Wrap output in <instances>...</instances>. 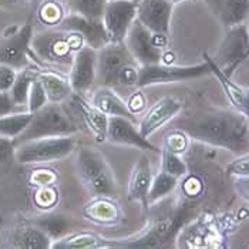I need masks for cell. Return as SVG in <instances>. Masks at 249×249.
<instances>
[{
	"label": "cell",
	"instance_id": "2",
	"mask_svg": "<svg viewBox=\"0 0 249 249\" xmlns=\"http://www.w3.org/2000/svg\"><path fill=\"white\" fill-rule=\"evenodd\" d=\"M83 46V37L74 32H66L57 27L35 33L30 43V57L38 58L49 66H71L73 57Z\"/></svg>",
	"mask_w": 249,
	"mask_h": 249
},
{
	"label": "cell",
	"instance_id": "4",
	"mask_svg": "<svg viewBox=\"0 0 249 249\" xmlns=\"http://www.w3.org/2000/svg\"><path fill=\"white\" fill-rule=\"evenodd\" d=\"M77 171L93 196H110L115 192L114 173L106 157L93 147H81L77 153Z\"/></svg>",
	"mask_w": 249,
	"mask_h": 249
},
{
	"label": "cell",
	"instance_id": "25",
	"mask_svg": "<svg viewBox=\"0 0 249 249\" xmlns=\"http://www.w3.org/2000/svg\"><path fill=\"white\" fill-rule=\"evenodd\" d=\"M36 74H37V69H32L30 66L18 71L16 80L9 91L13 101L19 107H24L26 110H27V98L30 93V87H32L33 80L36 78Z\"/></svg>",
	"mask_w": 249,
	"mask_h": 249
},
{
	"label": "cell",
	"instance_id": "46",
	"mask_svg": "<svg viewBox=\"0 0 249 249\" xmlns=\"http://www.w3.org/2000/svg\"><path fill=\"white\" fill-rule=\"evenodd\" d=\"M248 26H249V24H248ZM248 58H249V50H248Z\"/></svg>",
	"mask_w": 249,
	"mask_h": 249
},
{
	"label": "cell",
	"instance_id": "29",
	"mask_svg": "<svg viewBox=\"0 0 249 249\" xmlns=\"http://www.w3.org/2000/svg\"><path fill=\"white\" fill-rule=\"evenodd\" d=\"M66 15L67 10L64 7V3H61L60 0H46L37 4L38 20L49 27L58 26V23Z\"/></svg>",
	"mask_w": 249,
	"mask_h": 249
},
{
	"label": "cell",
	"instance_id": "26",
	"mask_svg": "<svg viewBox=\"0 0 249 249\" xmlns=\"http://www.w3.org/2000/svg\"><path fill=\"white\" fill-rule=\"evenodd\" d=\"M104 241L91 232H78L74 235L64 236L61 239L52 244V248L56 249H87V248H103Z\"/></svg>",
	"mask_w": 249,
	"mask_h": 249
},
{
	"label": "cell",
	"instance_id": "32",
	"mask_svg": "<svg viewBox=\"0 0 249 249\" xmlns=\"http://www.w3.org/2000/svg\"><path fill=\"white\" fill-rule=\"evenodd\" d=\"M188 145H190V137L182 130L175 128L164 137V150L167 151L181 155L188 150Z\"/></svg>",
	"mask_w": 249,
	"mask_h": 249
},
{
	"label": "cell",
	"instance_id": "40",
	"mask_svg": "<svg viewBox=\"0 0 249 249\" xmlns=\"http://www.w3.org/2000/svg\"><path fill=\"white\" fill-rule=\"evenodd\" d=\"M235 178H236L233 184L235 191L242 199L249 202V177H235Z\"/></svg>",
	"mask_w": 249,
	"mask_h": 249
},
{
	"label": "cell",
	"instance_id": "33",
	"mask_svg": "<svg viewBox=\"0 0 249 249\" xmlns=\"http://www.w3.org/2000/svg\"><path fill=\"white\" fill-rule=\"evenodd\" d=\"M37 76V74H36ZM49 103L47 94L41 86V83L38 81V78L36 77L32 83L30 87V93H29V98H27V111L30 113H36L37 110H40L41 107H44Z\"/></svg>",
	"mask_w": 249,
	"mask_h": 249
},
{
	"label": "cell",
	"instance_id": "10",
	"mask_svg": "<svg viewBox=\"0 0 249 249\" xmlns=\"http://www.w3.org/2000/svg\"><path fill=\"white\" fill-rule=\"evenodd\" d=\"M33 35V26L26 23L12 35L4 36V40L0 43V64H7L18 71L29 67Z\"/></svg>",
	"mask_w": 249,
	"mask_h": 249
},
{
	"label": "cell",
	"instance_id": "19",
	"mask_svg": "<svg viewBox=\"0 0 249 249\" xmlns=\"http://www.w3.org/2000/svg\"><path fill=\"white\" fill-rule=\"evenodd\" d=\"M224 27L245 23L249 16V0H202Z\"/></svg>",
	"mask_w": 249,
	"mask_h": 249
},
{
	"label": "cell",
	"instance_id": "44",
	"mask_svg": "<svg viewBox=\"0 0 249 249\" xmlns=\"http://www.w3.org/2000/svg\"><path fill=\"white\" fill-rule=\"evenodd\" d=\"M167 1H170L173 4H177V3H181V1H185V0H167Z\"/></svg>",
	"mask_w": 249,
	"mask_h": 249
},
{
	"label": "cell",
	"instance_id": "14",
	"mask_svg": "<svg viewBox=\"0 0 249 249\" xmlns=\"http://www.w3.org/2000/svg\"><path fill=\"white\" fill-rule=\"evenodd\" d=\"M56 27L66 32H74L77 35H80L87 46L96 50L101 49L107 43H110L108 35L101 20L87 19L76 13H67Z\"/></svg>",
	"mask_w": 249,
	"mask_h": 249
},
{
	"label": "cell",
	"instance_id": "24",
	"mask_svg": "<svg viewBox=\"0 0 249 249\" xmlns=\"http://www.w3.org/2000/svg\"><path fill=\"white\" fill-rule=\"evenodd\" d=\"M33 113L23 110L0 117V137L16 140L29 125Z\"/></svg>",
	"mask_w": 249,
	"mask_h": 249
},
{
	"label": "cell",
	"instance_id": "17",
	"mask_svg": "<svg viewBox=\"0 0 249 249\" xmlns=\"http://www.w3.org/2000/svg\"><path fill=\"white\" fill-rule=\"evenodd\" d=\"M3 248L47 249L52 248V238L37 225L19 227L6 231L0 239Z\"/></svg>",
	"mask_w": 249,
	"mask_h": 249
},
{
	"label": "cell",
	"instance_id": "39",
	"mask_svg": "<svg viewBox=\"0 0 249 249\" xmlns=\"http://www.w3.org/2000/svg\"><path fill=\"white\" fill-rule=\"evenodd\" d=\"M54 179H56V177L52 171H36L30 178V181L38 187H47V185L53 184Z\"/></svg>",
	"mask_w": 249,
	"mask_h": 249
},
{
	"label": "cell",
	"instance_id": "20",
	"mask_svg": "<svg viewBox=\"0 0 249 249\" xmlns=\"http://www.w3.org/2000/svg\"><path fill=\"white\" fill-rule=\"evenodd\" d=\"M71 101L74 104L76 113H78L80 117L83 118L84 124L94 134L97 141H100V142L106 141L107 125H108V117L104 114V113H101L91 103H87L83 98V96H80V94L73 93L71 94Z\"/></svg>",
	"mask_w": 249,
	"mask_h": 249
},
{
	"label": "cell",
	"instance_id": "13",
	"mask_svg": "<svg viewBox=\"0 0 249 249\" xmlns=\"http://www.w3.org/2000/svg\"><path fill=\"white\" fill-rule=\"evenodd\" d=\"M174 4L167 0H138L137 20L154 35L170 36Z\"/></svg>",
	"mask_w": 249,
	"mask_h": 249
},
{
	"label": "cell",
	"instance_id": "37",
	"mask_svg": "<svg viewBox=\"0 0 249 249\" xmlns=\"http://www.w3.org/2000/svg\"><path fill=\"white\" fill-rule=\"evenodd\" d=\"M15 158V142L13 140L0 137V165Z\"/></svg>",
	"mask_w": 249,
	"mask_h": 249
},
{
	"label": "cell",
	"instance_id": "45",
	"mask_svg": "<svg viewBox=\"0 0 249 249\" xmlns=\"http://www.w3.org/2000/svg\"><path fill=\"white\" fill-rule=\"evenodd\" d=\"M33 1H35V3H41V1H46V0H33Z\"/></svg>",
	"mask_w": 249,
	"mask_h": 249
},
{
	"label": "cell",
	"instance_id": "15",
	"mask_svg": "<svg viewBox=\"0 0 249 249\" xmlns=\"http://www.w3.org/2000/svg\"><path fill=\"white\" fill-rule=\"evenodd\" d=\"M184 107V103L174 96H165L160 98L155 104L150 107V110L144 114L138 130L144 138L151 137L157 133L161 127H164L167 123L174 120L181 113Z\"/></svg>",
	"mask_w": 249,
	"mask_h": 249
},
{
	"label": "cell",
	"instance_id": "6",
	"mask_svg": "<svg viewBox=\"0 0 249 249\" xmlns=\"http://www.w3.org/2000/svg\"><path fill=\"white\" fill-rule=\"evenodd\" d=\"M211 74V69L207 61L195 66H174L165 63H155L140 66L138 73V87H150L158 84L179 83L192 78Z\"/></svg>",
	"mask_w": 249,
	"mask_h": 249
},
{
	"label": "cell",
	"instance_id": "42",
	"mask_svg": "<svg viewBox=\"0 0 249 249\" xmlns=\"http://www.w3.org/2000/svg\"><path fill=\"white\" fill-rule=\"evenodd\" d=\"M241 113L249 118V89H245V100H244V107H242Z\"/></svg>",
	"mask_w": 249,
	"mask_h": 249
},
{
	"label": "cell",
	"instance_id": "38",
	"mask_svg": "<svg viewBox=\"0 0 249 249\" xmlns=\"http://www.w3.org/2000/svg\"><path fill=\"white\" fill-rule=\"evenodd\" d=\"M19 111V106L13 101L9 91H0V117Z\"/></svg>",
	"mask_w": 249,
	"mask_h": 249
},
{
	"label": "cell",
	"instance_id": "43",
	"mask_svg": "<svg viewBox=\"0 0 249 249\" xmlns=\"http://www.w3.org/2000/svg\"><path fill=\"white\" fill-rule=\"evenodd\" d=\"M24 0H0V7H10V6H16Z\"/></svg>",
	"mask_w": 249,
	"mask_h": 249
},
{
	"label": "cell",
	"instance_id": "5",
	"mask_svg": "<svg viewBox=\"0 0 249 249\" xmlns=\"http://www.w3.org/2000/svg\"><path fill=\"white\" fill-rule=\"evenodd\" d=\"M76 150L73 135L46 137L15 145V160L20 164H46L63 160Z\"/></svg>",
	"mask_w": 249,
	"mask_h": 249
},
{
	"label": "cell",
	"instance_id": "9",
	"mask_svg": "<svg viewBox=\"0 0 249 249\" xmlns=\"http://www.w3.org/2000/svg\"><path fill=\"white\" fill-rule=\"evenodd\" d=\"M138 0H108L101 21L110 41H124L137 19Z\"/></svg>",
	"mask_w": 249,
	"mask_h": 249
},
{
	"label": "cell",
	"instance_id": "27",
	"mask_svg": "<svg viewBox=\"0 0 249 249\" xmlns=\"http://www.w3.org/2000/svg\"><path fill=\"white\" fill-rule=\"evenodd\" d=\"M108 0H64L67 13H76L87 19L101 20Z\"/></svg>",
	"mask_w": 249,
	"mask_h": 249
},
{
	"label": "cell",
	"instance_id": "7",
	"mask_svg": "<svg viewBox=\"0 0 249 249\" xmlns=\"http://www.w3.org/2000/svg\"><path fill=\"white\" fill-rule=\"evenodd\" d=\"M248 50L249 26L247 23H241L227 27V33L212 60L227 76L231 77L238 66L248 58Z\"/></svg>",
	"mask_w": 249,
	"mask_h": 249
},
{
	"label": "cell",
	"instance_id": "22",
	"mask_svg": "<svg viewBox=\"0 0 249 249\" xmlns=\"http://www.w3.org/2000/svg\"><path fill=\"white\" fill-rule=\"evenodd\" d=\"M38 81L41 83L49 103L61 104L73 94V89L69 77L58 70H37Z\"/></svg>",
	"mask_w": 249,
	"mask_h": 249
},
{
	"label": "cell",
	"instance_id": "36",
	"mask_svg": "<svg viewBox=\"0 0 249 249\" xmlns=\"http://www.w3.org/2000/svg\"><path fill=\"white\" fill-rule=\"evenodd\" d=\"M57 199V194L54 190L47 187H41L38 192L36 194V204L40 207H50L56 202Z\"/></svg>",
	"mask_w": 249,
	"mask_h": 249
},
{
	"label": "cell",
	"instance_id": "28",
	"mask_svg": "<svg viewBox=\"0 0 249 249\" xmlns=\"http://www.w3.org/2000/svg\"><path fill=\"white\" fill-rule=\"evenodd\" d=\"M177 185H178V178L164 173L162 170L157 175H154L153 182L148 191V207L167 198L177 188Z\"/></svg>",
	"mask_w": 249,
	"mask_h": 249
},
{
	"label": "cell",
	"instance_id": "34",
	"mask_svg": "<svg viewBox=\"0 0 249 249\" xmlns=\"http://www.w3.org/2000/svg\"><path fill=\"white\" fill-rule=\"evenodd\" d=\"M227 173L233 177H249V153L241 154L227 165Z\"/></svg>",
	"mask_w": 249,
	"mask_h": 249
},
{
	"label": "cell",
	"instance_id": "16",
	"mask_svg": "<svg viewBox=\"0 0 249 249\" xmlns=\"http://www.w3.org/2000/svg\"><path fill=\"white\" fill-rule=\"evenodd\" d=\"M106 141L117 145H128L135 147L144 151H155L157 147L144 138L140 130L135 127L134 121L125 117H108Z\"/></svg>",
	"mask_w": 249,
	"mask_h": 249
},
{
	"label": "cell",
	"instance_id": "30",
	"mask_svg": "<svg viewBox=\"0 0 249 249\" xmlns=\"http://www.w3.org/2000/svg\"><path fill=\"white\" fill-rule=\"evenodd\" d=\"M40 230H43L52 239H57L61 236H66V233L70 230V222L66 216L61 215H50L43 216L35 221Z\"/></svg>",
	"mask_w": 249,
	"mask_h": 249
},
{
	"label": "cell",
	"instance_id": "18",
	"mask_svg": "<svg viewBox=\"0 0 249 249\" xmlns=\"http://www.w3.org/2000/svg\"><path fill=\"white\" fill-rule=\"evenodd\" d=\"M154 174L150 158L142 154L135 162L128 181V199L140 202L144 208H148V191L153 182Z\"/></svg>",
	"mask_w": 249,
	"mask_h": 249
},
{
	"label": "cell",
	"instance_id": "21",
	"mask_svg": "<svg viewBox=\"0 0 249 249\" xmlns=\"http://www.w3.org/2000/svg\"><path fill=\"white\" fill-rule=\"evenodd\" d=\"M91 104L107 117H125L135 121L134 113L130 111L127 103L111 87L101 86L98 90H96L91 97Z\"/></svg>",
	"mask_w": 249,
	"mask_h": 249
},
{
	"label": "cell",
	"instance_id": "3",
	"mask_svg": "<svg viewBox=\"0 0 249 249\" xmlns=\"http://www.w3.org/2000/svg\"><path fill=\"white\" fill-rule=\"evenodd\" d=\"M77 127L74 118L70 111H67L63 106L47 103L36 113L27 125V128L21 134L13 140L15 145L36 140V138H46V137H60V135L76 134Z\"/></svg>",
	"mask_w": 249,
	"mask_h": 249
},
{
	"label": "cell",
	"instance_id": "31",
	"mask_svg": "<svg viewBox=\"0 0 249 249\" xmlns=\"http://www.w3.org/2000/svg\"><path fill=\"white\" fill-rule=\"evenodd\" d=\"M162 171L170 175H173L175 178H182L188 173V167L185 164V161L181 158L179 154L171 153L164 150L162 151Z\"/></svg>",
	"mask_w": 249,
	"mask_h": 249
},
{
	"label": "cell",
	"instance_id": "41",
	"mask_svg": "<svg viewBox=\"0 0 249 249\" xmlns=\"http://www.w3.org/2000/svg\"><path fill=\"white\" fill-rule=\"evenodd\" d=\"M127 103V106H128V108H130V111L131 113H140L144 107H145V97L142 96V93H140V91H137L134 94H131L130 97V100L128 101H125Z\"/></svg>",
	"mask_w": 249,
	"mask_h": 249
},
{
	"label": "cell",
	"instance_id": "12",
	"mask_svg": "<svg viewBox=\"0 0 249 249\" xmlns=\"http://www.w3.org/2000/svg\"><path fill=\"white\" fill-rule=\"evenodd\" d=\"M130 53L140 66L155 64L162 61V49L154 43V35L135 19L124 40Z\"/></svg>",
	"mask_w": 249,
	"mask_h": 249
},
{
	"label": "cell",
	"instance_id": "35",
	"mask_svg": "<svg viewBox=\"0 0 249 249\" xmlns=\"http://www.w3.org/2000/svg\"><path fill=\"white\" fill-rule=\"evenodd\" d=\"M16 76H18L16 69L7 64H0V91H10Z\"/></svg>",
	"mask_w": 249,
	"mask_h": 249
},
{
	"label": "cell",
	"instance_id": "8",
	"mask_svg": "<svg viewBox=\"0 0 249 249\" xmlns=\"http://www.w3.org/2000/svg\"><path fill=\"white\" fill-rule=\"evenodd\" d=\"M137 63L124 41H110L97 50V81L114 89L123 69Z\"/></svg>",
	"mask_w": 249,
	"mask_h": 249
},
{
	"label": "cell",
	"instance_id": "11",
	"mask_svg": "<svg viewBox=\"0 0 249 249\" xmlns=\"http://www.w3.org/2000/svg\"><path fill=\"white\" fill-rule=\"evenodd\" d=\"M69 80L76 94H86L91 90L97 81V50L90 46H83L76 52L71 66Z\"/></svg>",
	"mask_w": 249,
	"mask_h": 249
},
{
	"label": "cell",
	"instance_id": "23",
	"mask_svg": "<svg viewBox=\"0 0 249 249\" xmlns=\"http://www.w3.org/2000/svg\"><path fill=\"white\" fill-rule=\"evenodd\" d=\"M84 215L98 224H113L120 218V210L107 196H97L93 202L86 205Z\"/></svg>",
	"mask_w": 249,
	"mask_h": 249
},
{
	"label": "cell",
	"instance_id": "1",
	"mask_svg": "<svg viewBox=\"0 0 249 249\" xmlns=\"http://www.w3.org/2000/svg\"><path fill=\"white\" fill-rule=\"evenodd\" d=\"M175 128L190 138L231 153H249V118L238 110H205L179 118Z\"/></svg>",
	"mask_w": 249,
	"mask_h": 249
}]
</instances>
